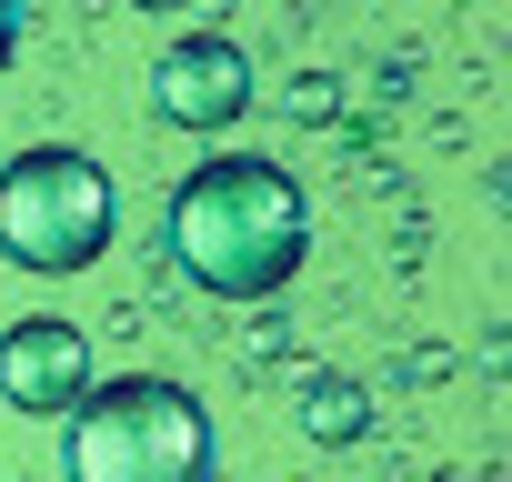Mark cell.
Instances as JSON below:
<instances>
[{"instance_id": "obj_1", "label": "cell", "mask_w": 512, "mask_h": 482, "mask_svg": "<svg viewBox=\"0 0 512 482\" xmlns=\"http://www.w3.org/2000/svg\"><path fill=\"white\" fill-rule=\"evenodd\" d=\"M171 262L181 282H201L211 302H272L292 292V272L312 262V201L282 161H201L171 191Z\"/></svg>"}, {"instance_id": "obj_2", "label": "cell", "mask_w": 512, "mask_h": 482, "mask_svg": "<svg viewBox=\"0 0 512 482\" xmlns=\"http://www.w3.org/2000/svg\"><path fill=\"white\" fill-rule=\"evenodd\" d=\"M211 472H221V432L201 392L161 372L91 382L61 412V482H211Z\"/></svg>"}, {"instance_id": "obj_3", "label": "cell", "mask_w": 512, "mask_h": 482, "mask_svg": "<svg viewBox=\"0 0 512 482\" xmlns=\"http://www.w3.org/2000/svg\"><path fill=\"white\" fill-rule=\"evenodd\" d=\"M111 171L71 141H41L0 171V262L21 272H91L111 252Z\"/></svg>"}, {"instance_id": "obj_4", "label": "cell", "mask_w": 512, "mask_h": 482, "mask_svg": "<svg viewBox=\"0 0 512 482\" xmlns=\"http://www.w3.org/2000/svg\"><path fill=\"white\" fill-rule=\"evenodd\" d=\"M151 111H161L171 131H231V121L251 111V51L221 41V31L171 41V51L151 61Z\"/></svg>"}, {"instance_id": "obj_5", "label": "cell", "mask_w": 512, "mask_h": 482, "mask_svg": "<svg viewBox=\"0 0 512 482\" xmlns=\"http://www.w3.org/2000/svg\"><path fill=\"white\" fill-rule=\"evenodd\" d=\"M91 392V332L81 322H11L0 332V402L11 412H71Z\"/></svg>"}, {"instance_id": "obj_6", "label": "cell", "mask_w": 512, "mask_h": 482, "mask_svg": "<svg viewBox=\"0 0 512 482\" xmlns=\"http://www.w3.org/2000/svg\"><path fill=\"white\" fill-rule=\"evenodd\" d=\"M302 422H312L322 442H352V432H372L362 392H352V382H332V372H322V382H302Z\"/></svg>"}, {"instance_id": "obj_7", "label": "cell", "mask_w": 512, "mask_h": 482, "mask_svg": "<svg viewBox=\"0 0 512 482\" xmlns=\"http://www.w3.org/2000/svg\"><path fill=\"white\" fill-rule=\"evenodd\" d=\"M21 11L31 0H0V71H11V51H21Z\"/></svg>"}, {"instance_id": "obj_8", "label": "cell", "mask_w": 512, "mask_h": 482, "mask_svg": "<svg viewBox=\"0 0 512 482\" xmlns=\"http://www.w3.org/2000/svg\"><path fill=\"white\" fill-rule=\"evenodd\" d=\"M141 11H171V0H141Z\"/></svg>"}]
</instances>
